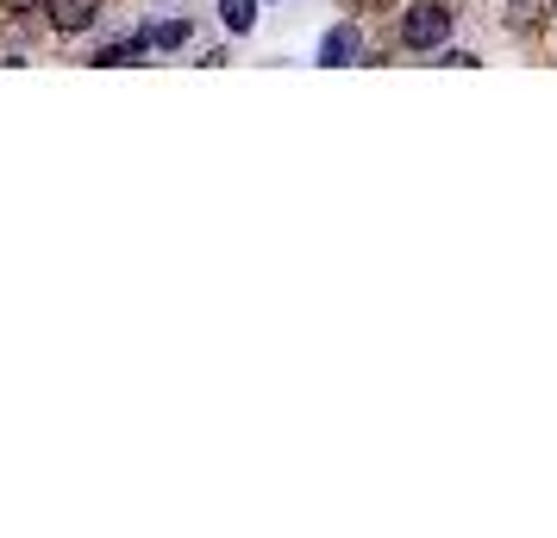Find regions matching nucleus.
Segmentation results:
<instances>
[{
	"instance_id": "nucleus-3",
	"label": "nucleus",
	"mask_w": 557,
	"mask_h": 538,
	"mask_svg": "<svg viewBox=\"0 0 557 538\" xmlns=\"http://www.w3.org/2000/svg\"><path fill=\"white\" fill-rule=\"evenodd\" d=\"M357 57V32H326V45H320V63H351Z\"/></svg>"
},
{
	"instance_id": "nucleus-1",
	"label": "nucleus",
	"mask_w": 557,
	"mask_h": 538,
	"mask_svg": "<svg viewBox=\"0 0 557 538\" xmlns=\"http://www.w3.org/2000/svg\"><path fill=\"white\" fill-rule=\"evenodd\" d=\"M445 38H451V7H438V0L407 7V20H401V45L407 51H432V45H445Z\"/></svg>"
},
{
	"instance_id": "nucleus-5",
	"label": "nucleus",
	"mask_w": 557,
	"mask_h": 538,
	"mask_svg": "<svg viewBox=\"0 0 557 538\" xmlns=\"http://www.w3.org/2000/svg\"><path fill=\"white\" fill-rule=\"evenodd\" d=\"M182 38H188V26H182V20H176V26H157V32H151V45H157V51H176Z\"/></svg>"
},
{
	"instance_id": "nucleus-6",
	"label": "nucleus",
	"mask_w": 557,
	"mask_h": 538,
	"mask_svg": "<svg viewBox=\"0 0 557 538\" xmlns=\"http://www.w3.org/2000/svg\"><path fill=\"white\" fill-rule=\"evenodd\" d=\"M552 20H557V0H552Z\"/></svg>"
},
{
	"instance_id": "nucleus-2",
	"label": "nucleus",
	"mask_w": 557,
	"mask_h": 538,
	"mask_svg": "<svg viewBox=\"0 0 557 538\" xmlns=\"http://www.w3.org/2000/svg\"><path fill=\"white\" fill-rule=\"evenodd\" d=\"M45 13H51L57 32H82L101 20V0H45Z\"/></svg>"
},
{
	"instance_id": "nucleus-4",
	"label": "nucleus",
	"mask_w": 557,
	"mask_h": 538,
	"mask_svg": "<svg viewBox=\"0 0 557 538\" xmlns=\"http://www.w3.org/2000/svg\"><path fill=\"white\" fill-rule=\"evenodd\" d=\"M220 13H226V26H232V32H251V20H257V0H226Z\"/></svg>"
}]
</instances>
